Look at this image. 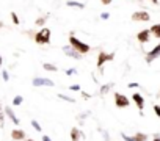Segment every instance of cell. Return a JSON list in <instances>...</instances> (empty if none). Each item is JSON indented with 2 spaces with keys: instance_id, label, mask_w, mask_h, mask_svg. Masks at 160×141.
<instances>
[{
  "instance_id": "1",
  "label": "cell",
  "mask_w": 160,
  "mask_h": 141,
  "mask_svg": "<svg viewBox=\"0 0 160 141\" xmlns=\"http://www.w3.org/2000/svg\"><path fill=\"white\" fill-rule=\"evenodd\" d=\"M69 46H72L78 53H82V55H83V53H88V52L91 50V47H90L88 44L82 42L78 38H75L74 35H71V36H69Z\"/></svg>"
},
{
  "instance_id": "2",
  "label": "cell",
  "mask_w": 160,
  "mask_h": 141,
  "mask_svg": "<svg viewBox=\"0 0 160 141\" xmlns=\"http://www.w3.org/2000/svg\"><path fill=\"white\" fill-rule=\"evenodd\" d=\"M35 41L38 44H49L50 42V30L49 28H41L35 35Z\"/></svg>"
},
{
  "instance_id": "3",
  "label": "cell",
  "mask_w": 160,
  "mask_h": 141,
  "mask_svg": "<svg viewBox=\"0 0 160 141\" xmlns=\"http://www.w3.org/2000/svg\"><path fill=\"white\" fill-rule=\"evenodd\" d=\"M113 96H115V105H116L118 108H127V107L130 105V100H129L127 96H124V94H121V93H115Z\"/></svg>"
},
{
  "instance_id": "4",
  "label": "cell",
  "mask_w": 160,
  "mask_h": 141,
  "mask_svg": "<svg viewBox=\"0 0 160 141\" xmlns=\"http://www.w3.org/2000/svg\"><path fill=\"white\" fill-rule=\"evenodd\" d=\"M113 58H115V53H105V52H99L96 64H98V67L101 69V67L104 66V63H107V61H113Z\"/></svg>"
},
{
  "instance_id": "5",
  "label": "cell",
  "mask_w": 160,
  "mask_h": 141,
  "mask_svg": "<svg viewBox=\"0 0 160 141\" xmlns=\"http://www.w3.org/2000/svg\"><path fill=\"white\" fill-rule=\"evenodd\" d=\"M121 138L124 139V141H148V135L146 133H141V132H138V133H135V135H126V133H121Z\"/></svg>"
},
{
  "instance_id": "6",
  "label": "cell",
  "mask_w": 160,
  "mask_h": 141,
  "mask_svg": "<svg viewBox=\"0 0 160 141\" xmlns=\"http://www.w3.org/2000/svg\"><path fill=\"white\" fill-rule=\"evenodd\" d=\"M132 21H135V22H148V21H151V16H149L148 11H135L132 14Z\"/></svg>"
},
{
  "instance_id": "7",
  "label": "cell",
  "mask_w": 160,
  "mask_h": 141,
  "mask_svg": "<svg viewBox=\"0 0 160 141\" xmlns=\"http://www.w3.org/2000/svg\"><path fill=\"white\" fill-rule=\"evenodd\" d=\"M32 85H33V86H53L55 83H53V80H50V79L35 77V79L32 80Z\"/></svg>"
},
{
  "instance_id": "8",
  "label": "cell",
  "mask_w": 160,
  "mask_h": 141,
  "mask_svg": "<svg viewBox=\"0 0 160 141\" xmlns=\"http://www.w3.org/2000/svg\"><path fill=\"white\" fill-rule=\"evenodd\" d=\"M158 56H160V42L146 55V63H152V61H154L155 58H158Z\"/></svg>"
},
{
  "instance_id": "9",
  "label": "cell",
  "mask_w": 160,
  "mask_h": 141,
  "mask_svg": "<svg viewBox=\"0 0 160 141\" xmlns=\"http://www.w3.org/2000/svg\"><path fill=\"white\" fill-rule=\"evenodd\" d=\"M63 52L68 55V56H71V58H75V60H80V58H82V53H78L72 46H64L63 47Z\"/></svg>"
},
{
  "instance_id": "10",
  "label": "cell",
  "mask_w": 160,
  "mask_h": 141,
  "mask_svg": "<svg viewBox=\"0 0 160 141\" xmlns=\"http://www.w3.org/2000/svg\"><path fill=\"white\" fill-rule=\"evenodd\" d=\"M3 111H5V114H7V116L11 119V122H13L14 125H19V124H21L19 118L16 116V113L13 111V108H11V107H5V110H3Z\"/></svg>"
},
{
  "instance_id": "11",
  "label": "cell",
  "mask_w": 160,
  "mask_h": 141,
  "mask_svg": "<svg viewBox=\"0 0 160 141\" xmlns=\"http://www.w3.org/2000/svg\"><path fill=\"white\" fill-rule=\"evenodd\" d=\"M149 38H151V30H148V28H144V30H141L140 33H137V39H138L141 44L148 42Z\"/></svg>"
},
{
  "instance_id": "12",
  "label": "cell",
  "mask_w": 160,
  "mask_h": 141,
  "mask_svg": "<svg viewBox=\"0 0 160 141\" xmlns=\"http://www.w3.org/2000/svg\"><path fill=\"white\" fill-rule=\"evenodd\" d=\"M132 100L137 104L138 110H140V111H143V108H144V97H143L140 93H135V94H132Z\"/></svg>"
},
{
  "instance_id": "13",
  "label": "cell",
  "mask_w": 160,
  "mask_h": 141,
  "mask_svg": "<svg viewBox=\"0 0 160 141\" xmlns=\"http://www.w3.org/2000/svg\"><path fill=\"white\" fill-rule=\"evenodd\" d=\"M11 138L14 141H22V139H25V132L22 129H14V130H11Z\"/></svg>"
},
{
  "instance_id": "14",
  "label": "cell",
  "mask_w": 160,
  "mask_h": 141,
  "mask_svg": "<svg viewBox=\"0 0 160 141\" xmlns=\"http://www.w3.org/2000/svg\"><path fill=\"white\" fill-rule=\"evenodd\" d=\"M82 138H83V133L80 132L77 127H72V129H71V139H72V141H80Z\"/></svg>"
},
{
  "instance_id": "15",
  "label": "cell",
  "mask_w": 160,
  "mask_h": 141,
  "mask_svg": "<svg viewBox=\"0 0 160 141\" xmlns=\"http://www.w3.org/2000/svg\"><path fill=\"white\" fill-rule=\"evenodd\" d=\"M149 30H151V33H152V35H154L157 39H160V24H155V25H152Z\"/></svg>"
},
{
  "instance_id": "16",
  "label": "cell",
  "mask_w": 160,
  "mask_h": 141,
  "mask_svg": "<svg viewBox=\"0 0 160 141\" xmlns=\"http://www.w3.org/2000/svg\"><path fill=\"white\" fill-rule=\"evenodd\" d=\"M68 7H74V8H78V10H83L85 5L83 3H80V2H74V0H69V2L66 3Z\"/></svg>"
},
{
  "instance_id": "17",
  "label": "cell",
  "mask_w": 160,
  "mask_h": 141,
  "mask_svg": "<svg viewBox=\"0 0 160 141\" xmlns=\"http://www.w3.org/2000/svg\"><path fill=\"white\" fill-rule=\"evenodd\" d=\"M42 67H44L46 70H49V72H57V70H58V67H57L55 64H50V63H44Z\"/></svg>"
},
{
  "instance_id": "18",
  "label": "cell",
  "mask_w": 160,
  "mask_h": 141,
  "mask_svg": "<svg viewBox=\"0 0 160 141\" xmlns=\"http://www.w3.org/2000/svg\"><path fill=\"white\" fill-rule=\"evenodd\" d=\"M112 88H113V83H107V85H104V86H102V88L99 90L101 96H105V94H107V93H108V91H110Z\"/></svg>"
},
{
  "instance_id": "19",
  "label": "cell",
  "mask_w": 160,
  "mask_h": 141,
  "mask_svg": "<svg viewBox=\"0 0 160 141\" xmlns=\"http://www.w3.org/2000/svg\"><path fill=\"white\" fill-rule=\"evenodd\" d=\"M58 99H60V100H64V102H69V104H75L74 97H69V96H66V94H58Z\"/></svg>"
},
{
  "instance_id": "20",
  "label": "cell",
  "mask_w": 160,
  "mask_h": 141,
  "mask_svg": "<svg viewBox=\"0 0 160 141\" xmlns=\"http://www.w3.org/2000/svg\"><path fill=\"white\" fill-rule=\"evenodd\" d=\"M30 124H32V127H33L36 132H39V133L42 132V127L39 125V122H38V121H35V119H33V121H30Z\"/></svg>"
},
{
  "instance_id": "21",
  "label": "cell",
  "mask_w": 160,
  "mask_h": 141,
  "mask_svg": "<svg viewBox=\"0 0 160 141\" xmlns=\"http://www.w3.org/2000/svg\"><path fill=\"white\" fill-rule=\"evenodd\" d=\"M5 111L2 110V105H0V127H5Z\"/></svg>"
},
{
  "instance_id": "22",
  "label": "cell",
  "mask_w": 160,
  "mask_h": 141,
  "mask_svg": "<svg viewBox=\"0 0 160 141\" xmlns=\"http://www.w3.org/2000/svg\"><path fill=\"white\" fill-rule=\"evenodd\" d=\"M22 102H24V97H22V96H16V97L13 99V105H14V107H19Z\"/></svg>"
},
{
  "instance_id": "23",
  "label": "cell",
  "mask_w": 160,
  "mask_h": 141,
  "mask_svg": "<svg viewBox=\"0 0 160 141\" xmlns=\"http://www.w3.org/2000/svg\"><path fill=\"white\" fill-rule=\"evenodd\" d=\"M90 114H91V111H83V113H80V114L77 116V119H78V121H83V119L88 118Z\"/></svg>"
},
{
  "instance_id": "24",
  "label": "cell",
  "mask_w": 160,
  "mask_h": 141,
  "mask_svg": "<svg viewBox=\"0 0 160 141\" xmlns=\"http://www.w3.org/2000/svg\"><path fill=\"white\" fill-rule=\"evenodd\" d=\"M11 19H13V24H14V25H19V22H21V21H19V17H18V14H16L14 11L11 13Z\"/></svg>"
},
{
  "instance_id": "25",
  "label": "cell",
  "mask_w": 160,
  "mask_h": 141,
  "mask_svg": "<svg viewBox=\"0 0 160 141\" xmlns=\"http://www.w3.org/2000/svg\"><path fill=\"white\" fill-rule=\"evenodd\" d=\"M35 24H36V25H38V27H42V25H44V24H46V17H38V19H36V22H35Z\"/></svg>"
},
{
  "instance_id": "26",
  "label": "cell",
  "mask_w": 160,
  "mask_h": 141,
  "mask_svg": "<svg viewBox=\"0 0 160 141\" xmlns=\"http://www.w3.org/2000/svg\"><path fill=\"white\" fill-rule=\"evenodd\" d=\"M152 108H154V113H155V116L160 119V105H154Z\"/></svg>"
},
{
  "instance_id": "27",
  "label": "cell",
  "mask_w": 160,
  "mask_h": 141,
  "mask_svg": "<svg viewBox=\"0 0 160 141\" xmlns=\"http://www.w3.org/2000/svg\"><path fill=\"white\" fill-rule=\"evenodd\" d=\"M99 132L102 133V136H104V139H105V141H110V136H108V133H107V130H102V129H101Z\"/></svg>"
},
{
  "instance_id": "28",
  "label": "cell",
  "mask_w": 160,
  "mask_h": 141,
  "mask_svg": "<svg viewBox=\"0 0 160 141\" xmlns=\"http://www.w3.org/2000/svg\"><path fill=\"white\" fill-rule=\"evenodd\" d=\"M2 77H3V80H5V82H8V80H10V74H8V70H2Z\"/></svg>"
},
{
  "instance_id": "29",
  "label": "cell",
  "mask_w": 160,
  "mask_h": 141,
  "mask_svg": "<svg viewBox=\"0 0 160 141\" xmlns=\"http://www.w3.org/2000/svg\"><path fill=\"white\" fill-rule=\"evenodd\" d=\"M72 74H77V70H75V69H72V67H71V69H68V70H66V75H72Z\"/></svg>"
},
{
  "instance_id": "30",
  "label": "cell",
  "mask_w": 160,
  "mask_h": 141,
  "mask_svg": "<svg viewBox=\"0 0 160 141\" xmlns=\"http://www.w3.org/2000/svg\"><path fill=\"white\" fill-rule=\"evenodd\" d=\"M69 90H72V91H80V85H71Z\"/></svg>"
},
{
  "instance_id": "31",
  "label": "cell",
  "mask_w": 160,
  "mask_h": 141,
  "mask_svg": "<svg viewBox=\"0 0 160 141\" xmlns=\"http://www.w3.org/2000/svg\"><path fill=\"white\" fill-rule=\"evenodd\" d=\"M82 97H83V99H85V100H88V99H90V97H91V96H90V94H88V93H85V91H82Z\"/></svg>"
},
{
  "instance_id": "32",
  "label": "cell",
  "mask_w": 160,
  "mask_h": 141,
  "mask_svg": "<svg viewBox=\"0 0 160 141\" xmlns=\"http://www.w3.org/2000/svg\"><path fill=\"white\" fill-rule=\"evenodd\" d=\"M108 17H110L108 13H102V14H101V19H108Z\"/></svg>"
},
{
  "instance_id": "33",
  "label": "cell",
  "mask_w": 160,
  "mask_h": 141,
  "mask_svg": "<svg viewBox=\"0 0 160 141\" xmlns=\"http://www.w3.org/2000/svg\"><path fill=\"white\" fill-rule=\"evenodd\" d=\"M140 85L138 83H129V88H138Z\"/></svg>"
},
{
  "instance_id": "34",
  "label": "cell",
  "mask_w": 160,
  "mask_h": 141,
  "mask_svg": "<svg viewBox=\"0 0 160 141\" xmlns=\"http://www.w3.org/2000/svg\"><path fill=\"white\" fill-rule=\"evenodd\" d=\"M152 141H160V135H158V133H155V135H154V139H152Z\"/></svg>"
},
{
  "instance_id": "35",
  "label": "cell",
  "mask_w": 160,
  "mask_h": 141,
  "mask_svg": "<svg viewBox=\"0 0 160 141\" xmlns=\"http://www.w3.org/2000/svg\"><path fill=\"white\" fill-rule=\"evenodd\" d=\"M101 2H102L104 5H110V3H112V0H101Z\"/></svg>"
},
{
  "instance_id": "36",
  "label": "cell",
  "mask_w": 160,
  "mask_h": 141,
  "mask_svg": "<svg viewBox=\"0 0 160 141\" xmlns=\"http://www.w3.org/2000/svg\"><path fill=\"white\" fill-rule=\"evenodd\" d=\"M42 141H52V139H50L47 135H42Z\"/></svg>"
},
{
  "instance_id": "37",
  "label": "cell",
  "mask_w": 160,
  "mask_h": 141,
  "mask_svg": "<svg viewBox=\"0 0 160 141\" xmlns=\"http://www.w3.org/2000/svg\"><path fill=\"white\" fill-rule=\"evenodd\" d=\"M3 64V58H2V55H0V66Z\"/></svg>"
},
{
  "instance_id": "38",
  "label": "cell",
  "mask_w": 160,
  "mask_h": 141,
  "mask_svg": "<svg viewBox=\"0 0 160 141\" xmlns=\"http://www.w3.org/2000/svg\"><path fill=\"white\" fill-rule=\"evenodd\" d=\"M151 2H152V3H155V5H157V2H158V0H151Z\"/></svg>"
},
{
  "instance_id": "39",
  "label": "cell",
  "mask_w": 160,
  "mask_h": 141,
  "mask_svg": "<svg viewBox=\"0 0 160 141\" xmlns=\"http://www.w3.org/2000/svg\"><path fill=\"white\" fill-rule=\"evenodd\" d=\"M27 141H35V139H27Z\"/></svg>"
}]
</instances>
